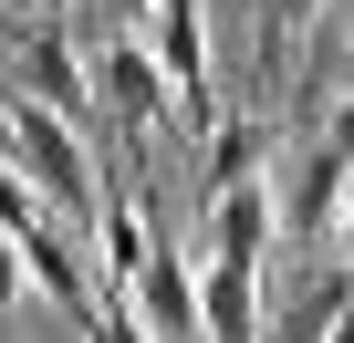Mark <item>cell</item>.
Instances as JSON below:
<instances>
[{
  "instance_id": "cell-11",
  "label": "cell",
  "mask_w": 354,
  "mask_h": 343,
  "mask_svg": "<svg viewBox=\"0 0 354 343\" xmlns=\"http://www.w3.org/2000/svg\"><path fill=\"white\" fill-rule=\"evenodd\" d=\"M21 281H32V271H21V239H11V229H0V322H11V312H21Z\"/></svg>"
},
{
  "instance_id": "cell-4",
  "label": "cell",
  "mask_w": 354,
  "mask_h": 343,
  "mask_svg": "<svg viewBox=\"0 0 354 343\" xmlns=\"http://www.w3.org/2000/svg\"><path fill=\"white\" fill-rule=\"evenodd\" d=\"M344 177L354 166L323 146V135H281V229L302 250H333V219H344Z\"/></svg>"
},
{
  "instance_id": "cell-12",
  "label": "cell",
  "mask_w": 354,
  "mask_h": 343,
  "mask_svg": "<svg viewBox=\"0 0 354 343\" xmlns=\"http://www.w3.org/2000/svg\"><path fill=\"white\" fill-rule=\"evenodd\" d=\"M313 135H323V146H333V156H344V166H354V94H333V115H323V125H313Z\"/></svg>"
},
{
  "instance_id": "cell-13",
  "label": "cell",
  "mask_w": 354,
  "mask_h": 343,
  "mask_svg": "<svg viewBox=\"0 0 354 343\" xmlns=\"http://www.w3.org/2000/svg\"><path fill=\"white\" fill-rule=\"evenodd\" d=\"M84 343H156V333H146V322H136V312H125V302H104V322H94V333H84Z\"/></svg>"
},
{
  "instance_id": "cell-6",
  "label": "cell",
  "mask_w": 354,
  "mask_h": 343,
  "mask_svg": "<svg viewBox=\"0 0 354 343\" xmlns=\"http://www.w3.org/2000/svg\"><path fill=\"white\" fill-rule=\"evenodd\" d=\"M11 52H21V94H32V104H53V115H73V125L104 115L94 63L73 52V32H11Z\"/></svg>"
},
{
  "instance_id": "cell-9",
  "label": "cell",
  "mask_w": 354,
  "mask_h": 343,
  "mask_svg": "<svg viewBox=\"0 0 354 343\" xmlns=\"http://www.w3.org/2000/svg\"><path fill=\"white\" fill-rule=\"evenodd\" d=\"M271 188H230V198H209V260H271Z\"/></svg>"
},
{
  "instance_id": "cell-10",
  "label": "cell",
  "mask_w": 354,
  "mask_h": 343,
  "mask_svg": "<svg viewBox=\"0 0 354 343\" xmlns=\"http://www.w3.org/2000/svg\"><path fill=\"white\" fill-rule=\"evenodd\" d=\"M333 0H250V84L261 94H281V42L302 32V21H323Z\"/></svg>"
},
{
  "instance_id": "cell-5",
  "label": "cell",
  "mask_w": 354,
  "mask_h": 343,
  "mask_svg": "<svg viewBox=\"0 0 354 343\" xmlns=\"http://www.w3.org/2000/svg\"><path fill=\"white\" fill-rule=\"evenodd\" d=\"M344 302H354V271H344L333 250H302V260L281 271V291H271V343H333Z\"/></svg>"
},
{
  "instance_id": "cell-15",
  "label": "cell",
  "mask_w": 354,
  "mask_h": 343,
  "mask_svg": "<svg viewBox=\"0 0 354 343\" xmlns=\"http://www.w3.org/2000/svg\"><path fill=\"white\" fill-rule=\"evenodd\" d=\"M333 260L354 271V177H344V219H333Z\"/></svg>"
},
{
  "instance_id": "cell-1",
  "label": "cell",
  "mask_w": 354,
  "mask_h": 343,
  "mask_svg": "<svg viewBox=\"0 0 354 343\" xmlns=\"http://www.w3.org/2000/svg\"><path fill=\"white\" fill-rule=\"evenodd\" d=\"M0 156L21 166V177L42 188V208L53 219H84V208H104V166H94V146H84V125L73 115H53V104H32V94H0Z\"/></svg>"
},
{
  "instance_id": "cell-8",
  "label": "cell",
  "mask_w": 354,
  "mask_h": 343,
  "mask_svg": "<svg viewBox=\"0 0 354 343\" xmlns=\"http://www.w3.org/2000/svg\"><path fill=\"white\" fill-rule=\"evenodd\" d=\"M198 322H209V343H271L261 271H250V260H209V271H198Z\"/></svg>"
},
{
  "instance_id": "cell-2",
  "label": "cell",
  "mask_w": 354,
  "mask_h": 343,
  "mask_svg": "<svg viewBox=\"0 0 354 343\" xmlns=\"http://www.w3.org/2000/svg\"><path fill=\"white\" fill-rule=\"evenodd\" d=\"M84 63H94V94H104V115H115V135L125 146H146L156 125H177V135H188V115H177V84H167V63L146 52V32H94L84 42Z\"/></svg>"
},
{
  "instance_id": "cell-3",
  "label": "cell",
  "mask_w": 354,
  "mask_h": 343,
  "mask_svg": "<svg viewBox=\"0 0 354 343\" xmlns=\"http://www.w3.org/2000/svg\"><path fill=\"white\" fill-rule=\"evenodd\" d=\"M125 312L156 333V343H198L209 322H198V271H188V250H177V229L146 208V271H136V291H125Z\"/></svg>"
},
{
  "instance_id": "cell-14",
  "label": "cell",
  "mask_w": 354,
  "mask_h": 343,
  "mask_svg": "<svg viewBox=\"0 0 354 343\" xmlns=\"http://www.w3.org/2000/svg\"><path fill=\"white\" fill-rule=\"evenodd\" d=\"M73 11H104L115 32H146V11H156V0H73Z\"/></svg>"
},
{
  "instance_id": "cell-7",
  "label": "cell",
  "mask_w": 354,
  "mask_h": 343,
  "mask_svg": "<svg viewBox=\"0 0 354 343\" xmlns=\"http://www.w3.org/2000/svg\"><path fill=\"white\" fill-rule=\"evenodd\" d=\"M271 146H281V125H271L261 104L219 115V135L198 146V208H209V198H230V188H261V166H271Z\"/></svg>"
}]
</instances>
